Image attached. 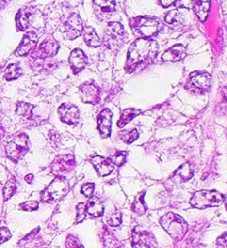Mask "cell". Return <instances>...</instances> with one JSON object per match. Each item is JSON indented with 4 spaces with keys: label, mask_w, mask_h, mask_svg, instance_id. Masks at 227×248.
I'll return each instance as SVG.
<instances>
[{
    "label": "cell",
    "mask_w": 227,
    "mask_h": 248,
    "mask_svg": "<svg viewBox=\"0 0 227 248\" xmlns=\"http://www.w3.org/2000/svg\"><path fill=\"white\" fill-rule=\"evenodd\" d=\"M158 48V43L150 38L136 40L129 48L126 68L132 71L139 64L154 60L157 56Z\"/></svg>",
    "instance_id": "cell-1"
},
{
    "label": "cell",
    "mask_w": 227,
    "mask_h": 248,
    "mask_svg": "<svg viewBox=\"0 0 227 248\" xmlns=\"http://www.w3.org/2000/svg\"><path fill=\"white\" fill-rule=\"evenodd\" d=\"M130 26L134 33L143 38H149L157 35L162 28V24L158 19L143 16L131 19Z\"/></svg>",
    "instance_id": "cell-2"
},
{
    "label": "cell",
    "mask_w": 227,
    "mask_h": 248,
    "mask_svg": "<svg viewBox=\"0 0 227 248\" xmlns=\"http://www.w3.org/2000/svg\"><path fill=\"white\" fill-rule=\"evenodd\" d=\"M16 24L21 31H27L30 29L39 30L43 26V16L35 8L24 7L16 16Z\"/></svg>",
    "instance_id": "cell-3"
},
{
    "label": "cell",
    "mask_w": 227,
    "mask_h": 248,
    "mask_svg": "<svg viewBox=\"0 0 227 248\" xmlns=\"http://www.w3.org/2000/svg\"><path fill=\"white\" fill-rule=\"evenodd\" d=\"M160 224L175 240L181 239L188 230V225L183 218L173 212H169L162 216Z\"/></svg>",
    "instance_id": "cell-4"
},
{
    "label": "cell",
    "mask_w": 227,
    "mask_h": 248,
    "mask_svg": "<svg viewBox=\"0 0 227 248\" xmlns=\"http://www.w3.org/2000/svg\"><path fill=\"white\" fill-rule=\"evenodd\" d=\"M126 39L127 34L120 23L112 22L107 25L103 34V43L109 50H119L124 45Z\"/></svg>",
    "instance_id": "cell-5"
},
{
    "label": "cell",
    "mask_w": 227,
    "mask_h": 248,
    "mask_svg": "<svg viewBox=\"0 0 227 248\" xmlns=\"http://www.w3.org/2000/svg\"><path fill=\"white\" fill-rule=\"evenodd\" d=\"M68 182L63 176H58L45 190L42 191L41 200L48 203H54L61 201L68 193Z\"/></svg>",
    "instance_id": "cell-6"
},
{
    "label": "cell",
    "mask_w": 227,
    "mask_h": 248,
    "mask_svg": "<svg viewBox=\"0 0 227 248\" xmlns=\"http://www.w3.org/2000/svg\"><path fill=\"white\" fill-rule=\"evenodd\" d=\"M225 197L217 191L202 190L196 192L190 200V204L193 207L202 209L211 206H218L224 202Z\"/></svg>",
    "instance_id": "cell-7"
},
{
    "label": "cell",
    "mask_w": 227,
    "mask_h": 248,
    "mask_svg": "<svg viewBox=\"0 0 227 248\" xmlns=\"http://www.w3.org/2000/svg\"><path fill=\"white\" fill-rule=\"evenodd\" d=\"M29 151V138L26 134H20L15 137L6 147L7 156L17 162L22 159Z\"/></svg>",
    "instance_id": "cell-8"
},
{
    "label": "cell",
    "mask_w": 227,
    "mask_h": 248,
    "mask_svg": "<svg viewBox=\"0 0 227 248\" xmlns=\"http://www.w3.org/2000/svg\"><path fill=\"white\" fill-rule=\"evenodd\" d=\"M211 85V75L205 71H194L189 75L186 89L193 93H201L206 92Z\"/></svg>",
    "instance_id": "cell-9"
},
{
    "label": "cell",
    "mask_w": 227,
    "mask_h": 248,
    "mask_svg": "<svg viewBox=\"0 0 227 248\" xmlns=\"http://www.w3.org/2000/svg\"><path fill=\"white\" fill-rule=\"evenodd\" d=\"M83 29V22L79 15L71 14L64 26L65 36L69 40H74L81 35Z\"/></svg>",
    "instance_id": "cell-10"
},
{
    "label": "cell",
    "mask_w": 227,
    "mask_h": 248,
    "mask_svg": "<svg viewBox=\"0 0 227 248\" xmlns=\"http://www.w3.org/2000/svg\"><path fill=\"white\" fill-rule=\"evenodd\" d=\"M75 165L74 157L71 155L59 156L55 159L51 166L52 172L57 176H64L68 173Z\"/></svg>",
    "instance_id": "cell-11"
},
{
    "label": "cell",
    "mask_w": 227,
    "mask_h": 248,
    "mask_svg": "<svg viewBox=\"0 0 227 248\" xmlns=\"http://www.w3.org/2000/svg\"><path fill=\"white\" fill-rule=\"evenodd\" d=\"M80 97L84 103L97 104L99 102V89L92 81L82 84L79 88Z\"/></svg>",
    "instance_id": "cell-12"
},
{
    "label": "cell",
    "mask_w": 227,
    "mask_h": 248,
    "mask_svg": "<svg viewBox=\"0 0 227 248\" xmlns=\"http://www.w3.org/2000/svg\"><path fill=\"white\" fill-rule=\"evenodd\" d=\"M59 43L55 39H45L38 48L34 49L32 53V58L45 59L57 55L59 51Z\"/></svg>",
    "instance_id": "cell-13"
},
{
    "label": "cell",
    "mask_w": 227,
    "mask_h": 248,
    "mask_svg": "<svg viewBox=\"0 0 227 248\" xmlns=\"http://www.w3.org/2000/svg\"><path fill=\"white\" fill-rule=\"evenodd\" d=\"M59 115L61 120L67 124V125L70 126H75L76 124L79 122L80 118V113L79 110L76 106L70 103H64L60 106L59 110Z\"/></svg>",
    "instance_id": "cell-14"
},
{
    "label": "cell",
    "mask_w": 227,
    "mask_h": 248,
    "mask_svg": "<svg viewBox=\"0 0 227 248\" xmlns=\"http://www.w3.org/2000/svg\"><path fill=\"white\" fill-rule=\"evenodd\" d=\"M37 43H38L37 33L34 31H28L24 35L21 44L19 45L18 49L15 52L16 56L23 57V56L30 54L36 48Z\"/></svg>",
    "instance_id": "cell-15"
},
{
    "label": "cell",
    "mask_w": 227,
    "mask_h": 248,
    "mask_svg": "<svg viewBox=\"0 0 227 248\" xmlns=\"http://www.w3.org/2000/svg\"><path fill=\"white\" fill-rule=\"evenodd\" d=\"M112 112L109 109H103L97 116V129L101 138L106 139L111 134Z\"/></svg>",
    "instance_id": "cell-16"
},
{
    "label": "cell",
    "mask_w": 227,
    "mask_h": 248,
    "mask_svg": "<svg viewBox=\"0 0 227 248\" xmlns=\"http://www.w3.org/2000/svg\"><path fill=\"white\" fill-rule=\"evenodd\" d=\"M156 239L151 232L146 231H137L133 233V247H156Z\"/></svg>",
    "instance_id": "cell-17"
},
{
    "label": "cell",
    "mask_w": 227,
    "mask_h": 248,
    "mask_svg": "<svg viewBox=\"0 0 227 248\" xmlns=\"http://www.w3.org/2000/svg\"><path fill=\"white\" fill-rule=\"evenodd\" d=\"M90 162L100 176L109 175L113 171V169H114L112 162L109 159L101 156H94L90 159Z\"/></svg>",
    "instance_id": "cell-18"
},
{
    "label": "cell",
    "mask_w": 227,
    "mask_h": 248,
    "mask_svg": "<svg viewBox=\"0 0 227 248\" xmlns=\"http://www.w3.org/2000/svg\"><path fill=\"white\" fill-rule=\"evenodd\" d=\"M88 63V58L81 49H74L69 56V64L74 73L83 70Z\"/></svg>",
    "instance_id": "cell-19"
},
{
    "label": "cell",
    "mask_w": 227,
    "mask_h": 248,
    "mask_svg": "<svg viewBox=\"0 0 227 248\" xmlns=\"http://www.w3.org/2000/svg\"><path fill=\"white\" fill-rule=\"evenodd\" d=\"M185 55L186 51L184 46L181 44H177L163 54L162 60L163 62H178L181 61Z\"/></svg>",
    "instance_id": "cell-20"
},
{
    "label": "cell",
    "mask_w": 227,
    "mask_h": 248,
    "mask_svg": "<svg viewBox=\"0 0 227 248\" xmlns=\"http://www.w3.org/2000/svg\"><path fill=\"white\" fill-rule=\"evenodd\" d=\"M193 176V168L190 164L186 163L180 166L173 174L171 179L176 183H182L190 180Z\"/></svg>",
    "instance_id": "cell-21"
},
{
    "label": "cell",
    "mask_w": 227,
    "mask_h": 248,
    "mask_svg": "<svg viewBox=\"0 0 227 248\" xmlns=\"http://www.w3.org/2000/svg\"><path fill=\"white\" fill-rule=\"evenodd\" d=\"M86 212L94 217L102 216L104 212V206L102 202L97 197L91 198L88 203L86 204Z\"/></svg>",
    "instance_id": "cell-22"
},
{
    "label": "cell",
    "mask_w": 227,
    "mask_h": 248,
    "mask_svg": "<svg viewBox=\"0 0 227 248\" xmlns=\"http://www.w3.org/2000/svg\"><path fill=\"white\" fill-rule=\"evenodd\" d=\"M211 0H195L193 10L201 22H205L210 11Z\"/></svg>",
    "instance_id": "cell-23"
},
{
    "label": "cell",
    "mask_w": 227,
    "mask_h": 248,
    "mask_svg": "<svg viewBox=\"0 0 227 248\" xmlns=\"http://www.w3.org/2000/svg\"><path fill=\"white\" fill-rule=\"evenodd\" d=\"M83 36L86 44L92 48H97L101 45L99 37L92 27H86L85 29H83Z\"/></svg>",
    "instance_id": "cell-24"
},
{
    "label": "cell",
    "mask_w": 227,
    "mask_h": 248,
    "mask_svg": "<svg viewBox=\"0 0 227 248\" xmlns=\"http://www.w3.org/2000/svg\"><path fill=\"white\" fill-rule=\"evenodd\" d=\"M93 3L97 11L102 14H111L116 9L114 0H93Z\"/></svg>",
    "instance_id": "cell-25"
},
{
    "label": "cell",
    "mask_w": 227,
    "mask_h": 248,
    "mask_svg": "<svg viewBox=\"0 0 227 248\" xmlns=\"http://www.w3.org/2000/svg\"><path fill=\"white\" fill-rule=\"evenodd\" d=\"M141 114H142V111L139 109H135V108H129V109L123 110V112L120 116V119L117 123V127L123 128L124 126L127 125L129 122H131L134 118L138 117Z\"/></svg>",
    "instance_id": "cell-26"
},
{
    "label": "cell",
    "mask_w": 227,
    "mask_h": 248,
    "mask_svg": "<svg viewBox=\"0 0 227 248\" xmlns=\"http://www.w3.org/2000/svg\"><path fill=\"white\" fill-rule=\"evenodd\" d=\"M22 75V70L21 67L16 64V63H12L9 64L4 72V78L7 81H12V80H16L18 79L20 76Z\"/></svg>",
    "instance_id": "cell-27"
},
{
    "label": "cell",
    "mask_w": 227,
    "mask_h": 248,
    "mask_svg": "<svg viewBox=\"0 0 227 248\" xmlns=\"http://www.w3.org/2000/svg\"><path fill=\"white\" fill-rule=\"evenodd\" d=\"M133 211L142 215V214H145L147 207L145 203V193H141L137 196V198L135 199V202L133 203Z\"/></svg>",
    "instance_id": "cell-28"
},
{
    "label": "cell",
    "mask_w": 227,
    "mask_h": 248,
    "mask_svg": "<svg viewBox=\"0 0 227 248\" xmlns=\"http://www.w3.org/2000/svg\"><path fill=\"white\" fill-rule=\"evenodd\" d=\"M34 108V105L28 103V102H18L17 103V114L20 116H24L27 118H31L32 116V109Z\"/></svg>",
    "instance_id": "cell-29"
},
{
    "label": "cell",
    "mask_w": 227,
    "mask_h": 248,
    "mask_svg": "<svg viewBox=\"0 0 227 248\" xmlns=\"http://www.w3.org/2000/svg\"><path fill=\"white\" fill-rule=\"evenodd\" d=\"M106 222L111 227H118L122 223V214L118 210L110 211L106 215Z\"/></svg>",
    "instance_id": "cell-30"
},
{
    "label": "cell",
    "mask_w": 227,
    "mask_h": 248,
    "mask_svg": "<svg viewBox=\"0 0 227 248\" xmlns=\"http://www.w3.org/2000/svg\"><path fill=\"white\" fill-rule=\"evenodd\" d=\"M165 21L171 26H176V25H179L182 22V18L178 10H172L166 15Z\"/></svg>",
    "instance_id": "cell-31"
},
{
    "label": "cell",
    "mask_w": 227,
    "mask_h": 248,
    "mask_svg": "<svg viewBox=\"0 0 227 248\" xmlns=\"http://www.w3.org/2000/svg\"><path fill=\"white\" fill-rule=\"evenodd\" d=\"M119 138L125 143L131 144L139 139V134L137 130H133L131 132H121L119 133Z\"/></svg>",
    "instance_id": "cell-32"
},
{
    "label": "cell",
    "mask_w": 227,
    "mask_h": 248,
    "mask_svg": "<svg viewBox=\"0 0 227 248\" xmlns=\"http://www.w3.org/2000/svg\"><path fill=\"white\" fill-rule=\"evenodd\" d=\"M17 189V185H16V181L15 179L12 177L11 179L8 180V182L6 183V185L4 186L3 189V196H4V200L7 201L8 199H10L16 192Z\"/></svg>",
    "instance_id": "cell-33"
},
{
    "label": "cell",
    "mask_w": 227,
    "mask_h": 248,
    "mask_svg": "<svg viewBox=\"0 0 227 248\" xmlns=\"http://www.w3.org/2000/svg\"><path fill=\"white\" fill-rule=\"evenodd\" d=\"M128 152L126 151H118L114 155H113L109 160L112 162L113 165H116L118 167L123 166L127 161Z\"/></svg>",
    "instance_id": "cell-34"
},
{
    "label": "cell",
    "mask_w": 227,
    "mask_h": 248,
    "mask_svg": "<svg viewBox=\"0 0 227 248\" xmlns=\"http://www.w3.org/2000/svg\"><path fill=\"white\" fill-rule=\"evenodd\" d=\"M194 3H195V0H176V2L174 4L178 9H180V8L192 9L194 6Z\"/></svg>",
    "instance_id": "cell-35"
},
{
    "label": "cell",
    "mask_w": 227,
    "mask_h": 248,
    "mask_svg": "<svg viewBox=\"0 0 227 248\" xmlns=\"http://www.w3.org/2000/svg\"><path fill=\"white\" fill-rule=\"evenodd\" d=\"M77 216H76V222L80 223L82 222L86 217V204L84 202H80L76 206Z\"/></svg>",
    "instance_id": "cell-36"
},
{
    "label": "cell",
    "mask_w": 227,
    "mask_h": 248,
    "mask_svg": "<svg viewBox=\"0 0 227 248\" xmlns=\"http://www.w3.org/2000/svg\"><path fill=\"white\" fill-rule=\"evenodd\" d=\"M95 190V184L94 183H86L82 186L81 192L85 197H92Z\"/></svg>",
    "instance_id": "cell-37"
},
{
    "label": "cell",
    "mask_w": 227,
    "mask_h": 248,
    "mask_svg": "<svg viewBox=\"0 0 227 248\" xmlns=\"http://www.w3.org/2000/svg\"><path fill=\"white\" fill-rule=\"evenodd\" d=\"M11 237V232L6 227L0 228V244L7 241Z\"/></svg>",
    "instance_id": "cell-38"
},
{
    "label": "cell",
    "mask_w": 227,
    "mask_h": 248,
    "mask_svg": "<svg viewBox=\"0 0 227 248\" xmlns=\"http://www.w3.org/2000/svg\"><path fill=\"white\" fill-rule=\"evenodd\" d=\"M20 208L23 210H26V211H34V210L38 209V202H24L21 204Z\"/></svg>",
    "instance_id": "cell-39"
},
{
    "label": "cell",
    "mask_w": 227,
    "mask_h": 248,
    "mask_svg": "<svg viewBox=\"0 0 227 248\" xmlns=\"http://www.w3.org/2000/svg\"><path fill=\"white\" fill-rule=\"evenodd\" d=\"M66 246L67 247H82L83 245L79 242V240L76 237L69 235L66 239Z\"/></svg>",
    "instance_id": "cell-40"
},
{
    "label": "cell",
    "mask_w": 227,
    "mask_h": 248,
    "mask_svg": "<svg viewBox=\"0 0 227 248\" xmlns=\"http://www.w3.org/2000/svg\"><path fill=\"white\" fill-rule=\"evenodd\" d=\"M113 241H117L116 238L114 237V235H113V233L108 232L104 235V242H105L104 245L105 246H116V244L113 243Z\"/></svg>",
    "instance_id": "cell-41"
},
{
    "label": "cell",
    "mask_w": 227,
    "mask_h": 248,
    "mask_svg": "<svg viewBox=\"0 0 227 248\" xmlns=\"http://www.w3.org/2000/svg\"><path fill=\"white\" fill-rule=\"evenodd\" d=\"M38 231H39V228H37V229H35L34 231H32L31 233H29L24 239H22L21 241H20V244L19 245H23V244H26V243H28V242H30L34 236H35V234L38 232Z\"/></svg>",
    "instance_id": "cell-42"
},
{
    "label": "cell",
    "mask_w": 227,
    "mask_h": 248,
    "mask_svg": "<svg viewBox=\"0 0 227 248\" xmlns=\"http://www.w3.org/2000/svg\"><path fill=\"white\" fill-rule=\"evenodd\" d=\"M159 2L163 7H169L176 2V0H159Z\"/></svg>",
    "instance_id": "cell-43"
},
{
    "label": "cell",
    "mask_w": 227,
    "mask_h": 248,
    "mask_svg": "<svg viewBox=\"0 0 227 248\" xmlns=\"http://www.w3.org/2000/svg\"><path fill=\"white\" fill-rule=\"evenodd\" d=\"M10 1L11 0H0V10L5 8L9 4Z\"/></svg>",
    "instance_id": "cell-44"
},
{
    "label": "cell",
    "mask_w": 227,
    "mask_h": 248,
    "mask_svg": "<svg viewBox=\"0 0 227 248\" xmlns=\"http://www.w3.org/2000/svg\"><path fill=\"white\" fill-rule=\"evenodd\" d=\"M26 181L28 182V183H32V179H33V175L32 174H29L28 176H26Z\"/></svg>",
    "instance_id": "cell-45"
}]
</instances>
